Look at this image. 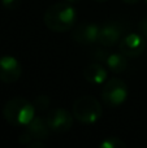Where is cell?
I'll use <instances>...</instances> for the list:
<instances>
[{"mask_svg":"<svg viewBox=\"0 0 147 148\" xmlns=\"http://www.w3.org/2000/svg\"><path fill=\"white\" fill-rule=\"evenodd\" d=\"M146 3H147V0H146Z\"/></svg>","mask_w":147,"mask_h":148,"instance_id":"7402d4cb","label":"cell"},{"mask_svg":"<svg viewBox=\"0 0 147 148\" xmlns=\"http://www.w3.org/2000/svg\"><path fill=\"white\" fill-rule=\"evenodd\" d=\"M65 1H68V3L72 4V3H78V1H81V0H65Z\"/></svg>","mask_w":147,"mask_h":148,"instance_id":"ffe728a7","label":"cell"},{"mask_svg":"<svg viewBox=\"0 0 147 148\" xmlns=\"http://www.w3.org/2000/svg\"><path fill=\"white\" fill-rule=\"evenodd\" d=\"M104 64L108 68L111 72L119 74L126 70L128 68V60L126 56L122 55L121 52L120 53H108V56L104 60Z\"/></svg>","mask_w":147,"mask_h":148,"instance_id":"7c38bea8","label":"cell"},{"mask_svg":"<svg viewBox=\"0 0 147 148\" xmlns=\"http://www.w3.org/2000/svg\"><path fill=\"white\" fill-rule=\"evenodd\" d=\"M51 131L54 133H67L73 125V113L64 108L51 109L46 116Z\"/></svg>","mask_w":147,"mask_h":148,"instance_id":"8992f818","label":"cell"},{"mask_svg":"<svg viewBox=\"0 0 147 148\" xmlns=\"http://www.w3.org/2000/svg\"><path fill=\"white\" fill-rule=\"evenodd\" d=\"M77 21V12L70 3H55L47 8L43 16V22L51 31L65 33L73 29Z\"/></svg>","mask_w":147,"mask_h":148,"instance_id":"6da1fadb","label":"cell"},{"mask_svg":"<svg viewBox=\"0 0 147 148\" xmlns=\"http://www.w3.org/2000/svg\"><path fill=\"white\" fill-rule=\"evenodd\" d=\"M72 113L78 122L91 125L100 120L103 116V107L94 96L85 95L76 99L72 105Z\"/></svg>","mask_w":147,"mask_h":148,"instance_id":"3957f363","label":"cell"},{"mask_svg":"<svg viewBox=\"0 0 147 148\" xmlns=\"http://www.w3.org/2000/svg\"><path fill=\"white\" fill-rule=\"evenodd\" d=\"M124 25L117 21H108L100 26L98 43L103 47H112L121 40L124 35Z\"/></svg>","mask_w":147,"mask_h":148,"instance_id":"52a82bcc","label":"cell"},{"mask_svg":"<svg viewBox=\"0 0 147 148\" xmlns=\"http://www.w3.org/2000/svg\"><path fill=\"white\" fill-rule=\"evenodd\" d=\"M26 148H47L46 144L42 143L41 140H33L31 143H29L27 146H26Z\"/></svg>","mask_w":147,"mask_h":148,"instance_id":"ac0fdd59","label":"cell"},{"mask_svg":"<svg viewBox=\"0 0 147 148\" xmlns=\"http://www.w3.org/2000/svg\"><path fill=\"white\" fill-rule=\"evenodd\" d=\"M99 31H100V26L98 23H90V22L81 23V25L76 26L73 29L72 38L73 40L80 44L90 46V44L98 43Z\"/></svg>","mask_w":147,"mask_h":148,"instance_id":"9c48e42d","label":"cell"},{"mask_svg":"<svg viewBox=\"0 0 147 148\" xmlns=\"http://www.w3.org/2000/svg\"><path fill=\"white\" fill-rule=\"evenodd\" d=\"M108 73L102 64H90L83 69V78L93 84H103L107 81Z\"/></svg>","mask_w":147,"mask_h":148,"instance_id":"8fae6325","label":"cell"},{"mask_svg":"<svg viewBox=\"0 0 147 148\" xmlns=\"http://www.w3.org/2000/svg\"><path fill=\"white\" fill-rule=\"evenodd\" d=\"M125 4H129V5H133V4H137L139 0H122Z\"/></svg>","mask_w":147,"mask_h":148,"instance_id":"d6986e66","label":"cell"},{"mask_svg":"<svg viewBox=\"0 0 147 148\" xmlns=\"http://www.w3.org/2000/svg\"><path fill=\"white\" fill-rule=\"evenodd\" d=\"M138 30H139V34H142L147 40V16L139 21V23H138Z\"/></svg>","mask_w":147,"mask_h":148,"instance_id":"2e32d148","label":"cell"},{"mask_svg":"<svg viewBox=\"0 0 147 148\" xmlns=\"http://www.w3.org/2000/svg\"><path fill=\"white\" fill-rule=\"evenodd\" d=\"M5 121L13 126H26L35 117V107L23 97H13L3 108Z\"/></svg>","mask_w":147,"mask_h":148,"instance_id":"7a4b0ae2","label":"cell"},{"mask_svg":"<svg viewBox=\"0 0 147 148\" xmlns=\"http://www.w3.org/2000/svg\"><path fill=\"white\" fill-rule=\"evenodd\" d=\"M18 140H20V143H21V144H26V146H27V144H29V143H31V142H33L34 139H33V136H31L30 134H29L27 131L25 130L20 136H18Z\"/></svg>","mask_w":147,"mask_h":148,"instance_id":"e0dca14e","label":"cell"},{"mask_svg":"<svg viewBox=\"0 0 147 148\" xmlns=\"http://www.w3.org/2000/svg\"><path fill=\"white\" fill-rule=\"evenodd\" d=\"M1 4L7 9H16L21 4V0H1Z\"/></svg>","mask_w":147,"mask_h":148,"instance_id":"9a60e30c","label":"cell"},{"mask_svg":"<svg viewBox=\"0 0 147 148\" xmlns=\"http://www.w3.org/2000/svg\"><path fill=\"white\" fill-rule=\"evenodd\" d=\"M128 97V86L122 79L111 78L106 81L102 90V99L108 107H120Z\"/></svg>","mask_w":147,"mask_h":148,"instance_id":"277c9868","label":"cell"},{"mask_svg":"<svg viewBox=\"0 0 147 148\" xmlns=\"http://www.w3.org/2000/svg\"><path fill=\"white\" fill-rule=\"evenodd\" d=\"M34 107H35V110H39V112H44V110L48 109L49 107V97L47 95H39L34 99Z\"/></svg>","mask_w":147,"mask_h":148,"instance_id":"5bb4252c","label":"cell"},{"mask_svg":"<svg viewBox=\"0 0 147 148\" xmlns=\"http://www.w3.org/2000/svg\"><path fill=\"white\" fill-rule=\"evenodd\" d=\"M99 148H126V144H125L120 138L111 136V138L104 139V140L100 143Z\"/></svg>","mask_w":147,"mask_h":148,"instance_id":"4fadbf2b","label":"cell"},{"mask_svg":"<svg viewBox=\"0 0 147 148\" xmlns=\"http://www.w3.org/2000/svg\"><path fill=\"white\" fill-rule=\"evenodd\" d=\"M119 48L120 52L126 57H139L146 49V38L142 34L129 33L121 38Z\"/></svg>","mask_w":147,"mask_h":148,"instance_id":"5b68a950","label":"cell"},{"mask_svg":"<svg viewBox=\"0 0 147 148\" xmlns=\"http://www.w3.org/2000/svg\"><path fill=\"white\" fill-rule=\"evenodd\" d=\"M25 130L33 136V139H35V140H43V139L48 138L51 129H49L46 118L41 117V116H35L25 126Z\"/></svg>","mask_w":147,"mask_h":148,"instance_id":"30bf717a","label":"cell"},{"mask_svg":"<svg viewBox=\"0 0 147 148\" xmlns=\"http://www.w3.org/2000/svg\"><path fill=\"white\" fill-rule=\"evenodd\" d=\"M22 74L21 62L10 55L0 56V81L4 83H14Z\"/></svg>","mask_w":147,"mask_h":148,"instance_id":"ba28073f","label":"cell"},{"mask_svg":"<svg viewBox=\"0 0 147 148\" xmlns=\"http://www.w3.org/2000/svg\"><path fill=\"white\" fill-rule=\"evenodd\" d=\"M94 1H98V3H104V1H108V0H94Z\"/></svg>","mask_w":147,"mask_h":148,"instance_id":"44dd1931","label":"cell"}]
</instances>
